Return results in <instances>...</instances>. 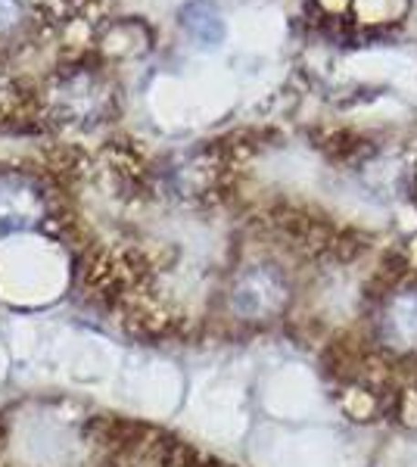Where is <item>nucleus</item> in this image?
Returning a JSON list of instances; mask_svg holds the SVG:
<instances>
[{"instance_id":"1","label":"nucleus","mask_w":417,"mask_h":467,"mask_svg":"<svg viewBox=\"0 0 417 467\" xmlns=\"http://www.w3.org/2000/svg\"><path fill=\"white\" fill-rule=\"evenodd\" d=\"M287 303V281L271 265H249L234 277L231 312L244 321H265Z\"/></svg>"},{"instance_id":"2","label":"nucleus","mask_w":417,"mask_h":467,"mask_svg":"<svg viewBox=\"0 0 417 467\" xmlns=\"http://www.w3.org/2000/svg\"><path fill=\"white\" fill-rule=\"evenodd\" d=\"M381 337L392 349H417V287H405L386 299L381 312Z\"/></svg>"},{"instance_id":"3","label":"nucleus","mask_w":417,"mask_h":467,"mask_svg":"<svg viewBox=\"0 0 417 467\" xmlns=\"http://www.w3.org/2000/svg\"><path fill=\"white\" fill-rule=\"evenodd\" d=\"M41 215V193L32 181L6 175L0 178V234L32 228Z\"/></svg>"},{"instance_id":"4","label":"nucleus","mask_w":417,"mask_h":467,"mask_svg":"<svg viewBox=\"0 0 417 467\" xmlns=\"http://www.w3.org/2000/svg\"><path fill=\"white\" fill-rule=\"evenodd\" d=\"M184 26L196 41L206 44V47H215L222 41V19H218V10L209 4V0H193L184 10Z\"/></svg>"},{"instance_id":"5","label":"nucleus","mask_w":417,"mask_h":467,"mask_svg":"<svg viewBox=\"0 0 417 467\" xmlns=\"http://www.w3.org/2000/svg\"><path fill=\"white\" fill-rule=\"evenodd\" d=\"M16 16H19V4H16V0H0V28H6Z\"/></svg>"}]
</instances>
